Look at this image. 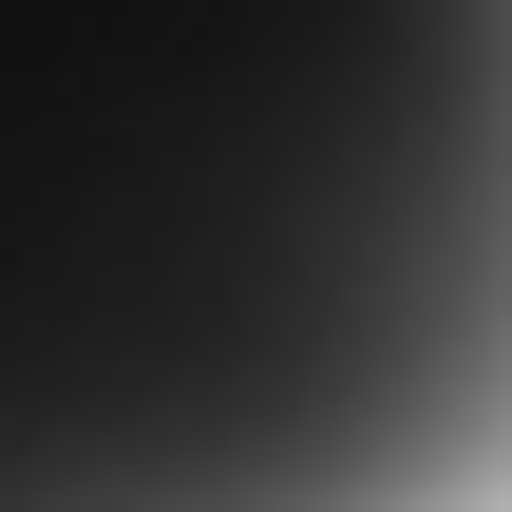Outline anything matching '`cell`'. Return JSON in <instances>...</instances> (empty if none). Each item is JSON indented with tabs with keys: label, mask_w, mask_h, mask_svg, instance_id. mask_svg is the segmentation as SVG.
I'll list each match as a JSON object with an SVG mask.
<instances>
[{
	"label": "cell",
	"mask_w": 512,
	"mask_h": 512,
	"mask_svg": "<svg viewBox=\"0 0 512 512\" xmlns=\"http://www.w3.org/2000/svg\"><path fill=\"white\" fill-rule=\"evenodd\" d=\"M0 512H512V0H0Z\"/></svg>",
	"instance_id": "6da1fadb"
}]
</instances>
